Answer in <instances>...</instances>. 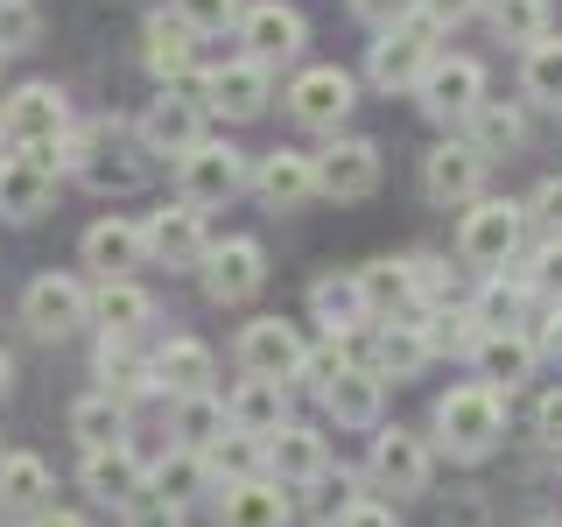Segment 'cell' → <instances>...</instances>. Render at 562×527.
Here are the masks:
<instances>
[{
  "instance_id": "cell-1",
  "label": "cell",
  "mask_w": 562,
  "mask_h": 527,
  "mask_svg": "<svg viewBox=\"0 0 562 527\" xmlns=\"http://www.w3.org/2000/svg\"><path fill=\"white\" fill-rule=\"evenodd\" d=\"M436 436H443L450 457L479 464V457L506 436V401H499V386H485V380L450 386V394L436 401Z\"/></svg>"
},
{
  "instance_id": "cell-2",
  "label": "cell",
  "mask_w": 562,
  "mask_h": 527,
  "mask_svg": "<svg viewBox=\"0 0 562 527\" xmlns=\"http://www.w3.org/2000/svg\"><path fill=\"white\" fill-rule=\"evenodd\" d=\"M70 162H78V176L92 190H140L148 183V141L127 134L120 120H92V127L78 134V148H70Z\"/></svg>"
},
{
  "instance_id": "cell-3",
  "label": "cell",
  "mask_w": 562,
  "mask_h": 527,
  "mask_svg": "<svg viewBox=\"0 0 562 527\" xmlns=\"http://www.w3.org/2000/svg\"><path fill=\"white\" fill-rule=\"evenodd\" d=\"M436 29L429 14H408V22H394V29H380V43H373V57H366V78L380 85V92H408V85H422V70L436 64Z\"/></svg>"
},
{
  "instance_id": "cell-4",
  "label": "cell",
  "mask_w": 562,
  "mask_h": 527,
  "mask_svg": "<svg viewBox=\"0 0 562 527\" xmlns=\"http://www.w3.org/2000/svg\"><path fill=\"white\" fill-rule=\"evenodd\" d=\"M204 78H183V85H162V99H148V113H140V141H148V155H190L204 141Z\"/></svg>"
},
{
  "instance_id": "cell-5",
  "label": "cell",
  "mask_w": 562,
  "mask_h": 527,
  "mask_svg": "<svg viewBox=\"0 0 562 527\" xmlns=\"http://www.w3.org/2000/svg\"><path fill=\"white\" fill-rule=\"evenodd\" d=\"M176 190H183V204H225L246 190V155L233 148V141H198L190 155H176Z\"/></svg>"
},
{
  "instance_id": "cell-6",
  "label": "cell",
  "mask_w": 562,
  "mask_h": 527,
  "mask_svg": "<svg viewBox=\"0 0 562 527\" xmlns=\"http://www.w3.org/2000/svg\"><path fill=\"white\" fill-rule=\"evenodd\" d=\"M57 162H64V148L0 155V218H43L49 198H57Z\"/></svg>"
},
{
  "instance_id": "cell-7",
  "label": "cell",
  "mask_w": 562,
  "mask_h": 527,
  "mask_svg": "<svg viewBox=\"0 0 562 527\" xmlns=\"http://www.w3.org/2000/svg\"><path fill=\"white\" fill-rule=\"evenodd\" d=\"M0 134H8V148H64V134H70L64 92L57 85H22L0 105Z\"/></svg>"
},
{
  "instance_id": "cell-8",
  "label": "cell",
  "mask_w": 562,
  "mask_h": 527,
  "mask_svg": "<svg viewBox=\"0 0 562 527\" xmlns=\"http://www.w3.org/2000/svg\"><path fill=\"white\" fill-rule=\"evenodd\" d=\"M527 233V211L506 204V198H479L464 211V233H457V254L471 260V268H506L514 260V246Z\"/></svg>"
},
{
  "instance_id": "cell-9",
  "label": "cell",
  "mask_w": 562,
  "mask_h": 527,
  "mask_svg": "<svg viewBox=\"0 0 562 527\" xmlns=\"http://www.w3.org/2000/svg\"><path fill=\"white\" fill-rule=\"evenodd\" d=\"M239 366L254 380H281V386H289L310 366V345H303V330L281 324V316H254V324L239 330Z\"/></svg>"
},
{
  "instance_id": "cell-10",
  "label": "cell",
  "mask_w": 562,
  "mask_h": 527,
  "mask_svg": "<svg viewBox=\"0 0 562 527\" xmlns=\"http://www.w3.org/2000/svg\"><path fill=\"white\" fill-rule=\"evenodd\" d=\"M415 92H422V113L450 127V120H471L485 105V70H479V57H436Z\"/></svg>"
},
{
  "instance_id": "cell-11",
  "label": "cell",
  "mask_w": 562,
  "mask_h": 527,
  "mask_svg": "<svg viewBox=\"0 0 562 527\" xmlns=\"http://www.w3.org/2000/svg\"><path fill=\"white\" fill-rule=\"evenodd\" d=\"M289 113H295V127H310V134H330L338 120L351 113V78L338 64H310V70H295V85H289Z\"/></svg>"
},
{
  "instance_id": "cell-12",
  "label": "cell",
  "mask_w": 562,
  "mask_h": 527,
  "mask_svg": "<svg viewBox=\"0 0 562 527\" xmlns=\"http://www.w3.org/2000/svg\"><path fill=\"white\" fill-rule=\"evenodd\" d=\"M310 162H316V190L338 198V204H359V198L380 190V148L373 141H330L324 155H310Z\"/></svg>"
},
{
  "instance_id": "cell-13",
  "label": "cell",
  "mask_w": 562,
  "mask_h": 527,
  "mask_svg": "<svg viewBox=\"0 0 562 527\" xmlns=\"http://www.w3.org/2000/svg\"><path fill=\"white\" fill-rule=\"evenodd\" d=\"M422 190H429L436 204H479L485 155L471 148V141H443V148H429V155H422Z\"/></svg>"
},
{
  "instance_id": "cell-14",
  "label": "cell",
  "mask_w": 562,
  "mask_h": 527,
  "mask_svg": "<svg viewBox=\"0 0 562 527\" xmlns=\"http://www.w3.org/2000/svg\"><path fill=\"white\" fill-rule=\"evenodd\" d=\"M268 281V254H260V239H225L204 254V295L211 303H246V295Z\"/></svg>"
},
{
  "instance_id": "cell-15",
  "label": "cell",
  "mask_w": 562,
  "mask_h": 527,
  "mask_svg": "<svg viewBox=\"0 0 562 527\" xmlns=\"http://www.w3.org/2000/svg\"><path fill=\"white\" fill-rule=\"evenodd\" d=\"M22 316H29V330H43V338H70V330L92 316V295H85V281H70V274H43V281H29Z\"/></svg>"
},
{
  "instance_id": "cell-16",
  "label": "cell",
  "mask_w": 562,
  "mask_h": 527,
  "mask_svg": "<svg viewBox=\"0 0 562 527\" xmlns=\"http://www.w3.org/2000/svg\"><path fill=\"white\" fill-rule=\"evenodd\" d=\"M140 239H148V254L162 260V268H204L211 239H204V211L198 204H169L155 211L148 225H140Z\"/></svg>"
},
{
  "instance_id": "cell-17",
  "label": "cell",
  "mask_w": 562,
  "mask_h": 527,
  "mask_svg": "<svg viewBox=\"0 0 562 527\" xmlns=\"http://www.w3.org/2000/svg\"><path fill=\"white\" fill-rule=\"evenodd\" d=\"M239 43L254 64H289L295 49H303V14L281 8V0H254V8L239 14Z\"/></svg>"
},
{
  "instance_id": "cell-18",
  "label": "cell",
  "mask_w": 562,
  "mask_h": 527,
  "mask_svg": "<svg viewBox=\"0 0 562 527\" xmlns=\"http://www.w3.org/2000/svg\"><path fill=\"white\" fill-rule=\"evenodd\" d=\"M366 471H373V485H386V492H429V444L408 436V429H380Z\"/></svg>"
},
{
  "instance_id": "cell-19",
  "label": "cell",
  "mask_w": 562,
  "mask_h": 527,
  "mask_svg": "<svg viewBox=\"0 0 562 527\" xmlns=\"http://www.w3.org/2000/svg\"><path fill=\"white\" fill-rule=\"evenodd\" d=\"M204 105H211V113H225V120H254L260 105H268V64H254V57L218 64L204 78Z\"/></svg>"
},
{
  "instance_id": "cell-20",
  "label": "cell",
  "mask_w": 562,
  "mask_h": 527,
  "mask_svg": "<svg viewBox=\"0 0 562 527\" xmlns=\"http://www.w3.org/2000/svg\"><path fill=\"white\" fill-rule=\"evenodd\" d=\"M254 190H260V204H268V211H303L316 198V162H310V155L274 148L268 162L254 169Z\"/></svg>"
},
{
  "instance_id": "cell-21",
  "label": "cell",
  "mask_w": 562,
  "mask_h": 527,
  "mask_svg": "<svg viewBox=\"0 0 562 527\" xmlns=\"http://www.w3.org/2000/svg\"><path fill=\"white\" fill-rule=\"evenodd\" d=\"M218 527H289V485H281V479H239V485H225Z\"/></svg>"
},
{
  "instance_id": "cell-22",
  "label": "cell",
  "mask_w": 562,
  "mask_h": 527,
  "mask_svg": "<svg viewBox=\"0 0 562 527\" xmlns=\"http://www.w3.org/2000/svg\"><path fill=\"white\" fill-rule=\"evenodd\" d=\"M148 485V471H140V457L127 444H105V450H85V492L105 506H127L134 492Z\"/></svg>"
},
{
  "instance_id": "cell-23",
  "label": "cell",
  "mask_w": 562,
  "mask_h": 527,
  "mask_svg": "<svg viewBox=\"0 0 562 527\" xmlns=\"http://www.w3.org/2000/svg\"><path fill=\"white\" fill-rule=\"evenodd\" d=\"M268 464H274L281 485H310V479H324V471H330V450H324V436H316V429H289V422H281V429L268 436Z\"/></svg>"
},
{
  "instance_id": "cell-24",
  "label": "cell",
  "mask_w": 562,
  "mask_h": 527,
  "mask_svg": "<svg viewBox=\"0 0 562 527\" xmlns=\"http://www.w3.org/2000/svg\"><path fill=\"white\" fill-rule=\"evenodd\" d=\"M140 57H148V70L162 85H183L190 64H198V29L176 22V14H155V22H148V49H140Z\"/></svg>"
},
{
  "instance_id": "cell-25",
  "label": "cell",
  "mask_w": 562,
  "mask_h": 527,
  "mask_svg": "<svg viewBox=\"0 0 562 527\" xmlns=\"http://www.w3.org/2000/svg\"><path fill=\"white\" fill-rule=\"evenodd\" d=\"M85 260L113 281V274H127V268H140L148 260V239H140V225L134 218H99L92 233H85Z\"/></svg>"
},
{
  "instance_id": "cell-26",
  "label": "cell",
  "mask_w": 562,
  "mask_h": 527,
  "mask_svg": "<svg viewBox=\"0 0 562 527\" xmlns=\"http://www.w3.org/2000/svg\"><path fill=\"white\" fill-rule=\"evenodd\" d=\"M155 386H169L176 401L183 394H211V345H198V338H169L162 351H155Z\"/></svg>"
},
{
  "instance_id": "cell-27",
  "label": "cell",
  "mask_w": 562,
  "mask_h": 527,
  "mask_svg": "<svg viewBox=\"0 0 562 527\" xmlns=\"http://www.w3.org/2000/svg\"><path fill=\"white\" fill-rule=\"evenodd\" d=\"M359 295H366V316H401L415 310V260H373V268H359Z\"/></svg>"
},
{
  "instance_id": "cell-28",
  "label": "cell",
  "mask_w": 562,
  "mask_h": 527,
  "mask_svg": "<svg viewBox=\"0 0 562 527\" xmlns=\"http://www.w3.org/2000/svg\"><path fill=\"white\" fill-rule=\"evenodd\" d=\"M535 351H541V345L527 338V330H485L471 359H479L485 386H520V380H527V366H535Z\"/></svg>"
},
{
  "instance_id": "cell-29",
  "label": "cell",
  "mask_w": 562,
  "mask_h": 527,
  "mask_svg": "<svg viewBox=\"0 0 562 527\" xmlns=\"http://www.w3.org/2000/svg\"><path fill=\"white\" fill-rule=\"evenodd\" d=\"M92 316L105 324V338H134V330L155 316V303H148V289H140V281L113 274V281H99V295H92Z\"/></svg>"
},
{
  "instance_id": "cell-30",
  "label": "cell",
  "mask_w": 562,
  "mask_h": 527,
  "mask_svg": "<svg viewBox=\"0 0 562 527\" xmlns=\"http://www.w3.org/2000/svg\"><path fill=\"white\" fill-rule=\"evenodd\" d=\"M281 408H289V386H281V380H246L239 394L225 401V415H233V429L260 436V444H268V436L281 429Z\"/></svg>"
},
{
  "instance_id": "cell-31",
  "label": "cell",
  "mask_w": 562,
  "mask_h": 527,
  "mask_svg": "<svg viewBox=\"0 0 562 527\" xmlns=\"http://www.w3.org/2000/svg\"><path fill=\"white\" fill-rule=\"evenodd\" d=\"M527 303H535V274H492L479 289V303H471V316H479L485 330H520L527 324Z\"/></svg>"
},
{
  "instance_id": "cell-32",
  "label": "cell",
  "mask_w": 562,
  "mask_h": 527,
  "mask_svg": "<svg viewBox=\"0 0 562 527\" xmlns=\"http://www.w3.org/2000/svg\"><path fill=\"white\" fill-rule=\"evenodd\" d=\"M422 366H429V338H422V324H386L380 345H373V373L380 380H415Z\"/></svg>"
},
{
  "instance_id": "cell-33",
  "label": "cell",
  "mask_w": 562,
  "mask_h": 527,
  "mask_svg": "<svg viewBox=\"0 0 562 527\" xmlns=\"http://www.w3.org/2000/svg\"><path fill=\"white\" fill-rule=\"evenodd\" d=\"M310 310L330 324V338H351V330L366 324V295H359V274L338 281V274H324V281H310Z\"/></svg>"
},
{
  "instance_id": "cell-34",
  "label": "cell",
  "mask_w": 562,
  "mask_h": 527,
  "mask_svg": "<svg viewBox=\"0 0 562 527\" xmlns=\"http://www.w3.org/2000/svg\"><path fill=\"white\" fill-rule=\"evenodd\" d=\"M204 457V471L211 479H225V485H239V479H260V464H268V444L260 436H246V429H225L211 450H198Z\"/></svg>"
},
{
  "instance_id": "cell-35",
  "label": "cell",
  "mask_w": 562,
  "mask_h": 527,
  "mask_svg": "<svg viewBox=\"0 0 562 527\" xmlns=\"http://www.w3.org/2000/svg\"><path fill=\"white\" fill-rule=\"evenodd\" d=\"M43 492H49V464L43 457H0V506L8 514H35L43 506Z\"/></svg>"
},
{
  "instance_id": "cell-36",
  "label": "cell",
  "mask_w": 562,
  "mask_h": 527,
  "mask_svg": "<svg viewBox=\"0 0 562 527\" xmlns=\"http://www.w3.org/2000/svg\"><path fill=\"white\" fill-rule=\"evenodd\" d=\"M120 429H127V401H113V394H92L70 408V436H85V450L120 444Z\"/></svg>"
},
{
  "instance_id": "cell-37",
  "label": "cell",
  "mask_w": 562,
  "mask_h": 527,
  "mask_svg": "<svg viewBox=\"0 0 562 527\" xmlns=\"http://www.w3.org/2000/svg\"><path fill=\"white\" fill-rule=\"evenodd\" d=\"M225 429H233L225 401H211V394H183V408H176V436H183V450H211Z\"/></svg>"
},
{
  "instance_id": "cell-38",
  "label": "cell",
  "mask_w": 562,
  "mask_h": 527,
  "mask_svg": "<svg viewBox=\"0 0 562 527\" xmlns=\"http://www.w3.org/2000/svg\"><path fill=\"white\" fill-rule=\"evenodd\" d=\"M499 43H541L549 35V0H485Z\"/></svg>"
},
{
  "instance_id": "cell-39",
  "label": "cell",
  "mask_w": 562,
  "mask_h": 527,
  "mask_svg": "<svg viewBox=\"0 0 562 527\" xmlns=\"http://www.w3.org/2000/svg\"><path fill=\"white\" fill-rule=\"evenodd\" d=\"M520 78H527V99H541V105H555V113H562V43H555V35L527 43Z\"/></svg>"
},
{
  "instance_id": "cell-40",
  "label": "cell",
  "mask_w": 562,
  "mask_h": 527,
  "mask_svg": "<svg viewBox=\"0 0 562 527\" xmlns=\"http://www.w3.org/2000/svg\"><path fill=\"white\" fill-rule=\"evenodd\" d=\"M520 113H514V105H499V99H485L479 105V113H471V148H479V155H506V148H520Z\"/></svg>"
},
{
  "instance_id": "cell-41",
  "label": "cell",
  "mask_w": 562,
  "mask_h": 527,
  "mask_svg": "<svg viewBox=\"0 0 562 527\" xmlns=\"http://www.w3.org/2000/svg\"><path fill=\"white\" fill-rule=\"evenodd\" d=\"M204 479H211V471H204V457H198V450H169L162 464H155V492H162V500H176V506L198 500Z\"/></svg>"
},
{
  "instance_id": "cell-42",
  "label": "cell",
  "mask_w": 562,
  "mask_h": 527,
  "mask_svg": "<svg viewBox=\"0 0 562 527\" xmlns=\"http://www.w3.org/2000/svg\"><path fill=\"white\" fill-rule=\"evenodd\" d=\"M422 338H429V351H479V338H485V324L479 316H464V310H436L429 324H422Z\"/></svg>"
},
{
  "instance_id": "cell-43",
  "label": "cell",
  "mask_w": 562,
  "mask_h": 527,
  "mask_svg": "<svg viewBox=\"0 0 562 527\" xmlns=\"http://www.w3.org/2000/svg\"><path fill=\"white\" fill-rule=\"evenodd\" d=\"M140 373H148V366H140L134 351H127V338H105V345H99V380H105V394H113V401L140 394V386H148Z\"/></svg>"
},
{
  "instance_id": "cell-44",
  "label": "cell",
  "mask_w": 562,
  "mask_h": 527,
  "mask_svg": "<svg viewBox=\"0 0 562 527\" xmlns=\"http://www.w3.org/2000/svg\"><path fill=\"white\" fill-rule=\"evenodd\" d=\"M239 0H176V22H190L198 35H218V29H239Z\"/></svg>"
},
{
  "instance_id": "cell-45",
  "label": "cell",
  "mask_w": 562,
  "mask_h": 527,
  "mask_svg": "<svg viewBox=\"0 0 562 527\" xmlns=\"http://www.w3.org/2000/svg\"><path fill=\"white\" fill-rule=\"evenodd\" d=\"M120 514H127V527H183V506H176V500H162L155 485H140L134 500L120 506Z\"/></svg>"
},
{
  "instance_id": "cell-46",
  "label": "cell",
  "mask_w": 562,
  "mask_h": 527,
  "mask_svg": "<svg viewBox=\"0 0 562 527\" xmlns=\"http://www.w3.org/2000/svg\"><path fill=\"white\" fill-rule=\"evenodd\" d=\"M35 29H43V14L29 0H0V49H29Z\"/></svg>"
},
{
  "instance_id": "cell-47",
  "label": "cell",
  "mask_w": 562,
  "mask_h": 527,
  "mask_svg": "<svg viewBox=\"0 0 562 527\" xmlns=\"http://www.w3.org/2000/svg\"><path fill=\"white\" fill-rule=\"evenodd\" d=\"M310 485H316V520H324V527H338V514L359 500V492H351V471H338V479L324 471V479H310Z\"/></svg>"
},
{
  "instance_id": "cell-48",
  "label": "cell",
  "mask_w": 562,
  "mask_h": 527,
  "mask_svg": "<svg viewBox=\"0 0 562 527\" xmlns=\"http://www.w3.org/2000/svg\"><path fill=\"white\" fill-rule=\"evenodd\" d=\"M527 218H535L541 233H555V239H562V176H549V183L535 190V204H527Z\"/></svg>"
},
{
  "instance_id": "cell-49",
  "label": "cell",
  "mask_w": 562,
  "mask_h": 527,
  "mask_svg": "<svg viewBox=\"0 0 562 527\" xmlns=\"http://www.w3.org/2000/svg\"><path fill=\"white\" fill-rule=\"evenodd\" d=\"M351 8H359L366 29H394V22H408V14H415V0H351Z\"/></svg>"
},
{
  "instance_id": "cell-50",
  "label": "cell",
  "mask_w": 562,
  "mask_h": 527,
  "mask_svg": "<svg viewBox=\"0 0 562 527\" xmlns=\"http://www.w3.org/2000/svg\"><path fill=\"white\" fill-rule=\"evenodd\" d=\"M535 436L549 450H562V386H549V394H541V408H535Z\"/></svg>"
},
{
  "instance_id": "cell-51",
  "label": "cell",
  "mask_w": 562,
  "mask_h": 527,
  "mask_svg": "<svg viewBox=\"0 0 562 527\" xmlns=\"http://www.w3.org/2000/svg\"><path fill=\"white\" fill-rule=\"evenodd\" d=\"M485 0H415V14H429L436 29H450V22H471Z\"/></svg>"
},
{
  "instance_id": "cell-52",
  "label": "cell",
  "mask_w": 562,
  "mask_h": 527,
  "mask_svg": "<svg viewBox=\"0 0 562 527\" xmlns=\"http://www.w3.org/2000/svg\"><path fill=\"white\" fill-rule=\"evenodd\" d=\"M338 527H401V520H394V506H380V500H351L338 514Z\"/></svg>"
},
{
  "instance_id": "cell-53",
  "label": "cell",
  "mask_w": 562,
  "mask_h": 527,
  "mask_svg": "<svg viewBox=\"0 0 562 527\" xmlns=\"http://www.w3.org/2000/svg\"><path fill=\"white\" fill-rule=\"evenodd\" d=\"M535 289H549L562 303V239H549V254H541V268H535Z\"/></svg>"
},
{
  "instance_id": "cell-54",
  "label": "cell",
  "mask_w": 562,
  "mask_h": 527,
  "mask_svg": "<svg viewBox=\"0 0 562 527\" xmlns=\"http://www.w3.org/2000/svg\"><path fill=\"white\" fill-rule=\"evenodd\" d=\"M535 345H541V351H549V359L562 366V303H555L549 316H541V338H535Z\"/></svg>"
},
{
  "instance_id": "cell-55",
  "label": "cell",
  "mask_w": 562,
  "mask_h": 527,
  "mask_svg": "<svg viewBox=\"0 0 562 527\" xmlns=\"http://www.w3.org/2000/svg\"><path fill=\"white\" fill-rule=\"evenodd\" d=\"M29 527H85V520H78V514H57V506H49V514H35Z\"/></svg>"
},
{
  "instance_id": "cell-56",
  "label": "cell",
  "mask_w": 562,
  "mask_h": 527,
  "mask_svg": "<svg viewBox=\"0 0 562 527\" xmlns=\"http://www.w3.org/2000/svg\"><path fill=\"white\" fill-rule=\"evenodd\" d=\"M8 373H14V366H8V351H0V394H8Z\"/></svg>"
},
{
  "instance_id": "cell-57",
  "label": "cell",
  "mask_w": 562,
  "mask_h": 527,
  "mask_svg": "<svg viewBox=\"0 0 562 527\" xmlns=\"http://www.w3.org/2000/svg\"><path fill=\"white\" fill-rule=\"evenodd\" d=\"M0 57H8V49H0Z\"/></svg>"
},
{
  "instance_id": "cell-58",
  "label": "cell",
  "mask_w": 562,
  "mask_h": 527,
  "mask_svg": "<svg viewBox=\"0 0 562 527\" xmlns=\"http://www.w3.org/2000/svg\"><path fill=\"white\" fill-rule=\"evenodd\" d=\"M0 141H8V134H0Z\"/></svg>"
}]
</instances>
